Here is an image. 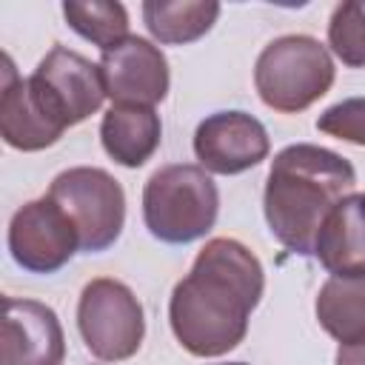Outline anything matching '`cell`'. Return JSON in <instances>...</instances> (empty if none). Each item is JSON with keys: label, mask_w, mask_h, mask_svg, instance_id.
Instances as JSON below:
<instances>
[{"label": "cell", "mask_w": 365, "mask_h": 365, "mask_svg": "<svg viewBox=\"0 0 365 365\" xmlns=\"http://www.w3.org/2000/svg\"><path fill=\"white\" fill-rule=\"evenodd\" d=\"M66 23L100 51L114 48L128 37V11L114 0H66L63 3Z\"/></svg>", "instance_id": "17"}, {"label": "cell", "mask_w": 365, "mask_h": 365, "mask_svg": "<svg viewBox=\"0 0 365 365\" xmlns=\"http://www.w3.org/2000/svg\"><path fill=\"white\" fill-rule=\"evenodd\" d=\"M220 17L214 0H145L143 23L163 46H185L211 31Z\"/></svg>", "instance_id": "16"}, {"label": "cell", "mask_w": 365, "mask_h": 365, "mask_svg": "<svg viewBox=\"0 0 365 365\" xmlns=\"http://www.w3.org/2000/svg\"><path fill=\"white\" fill-rule=\"evenodd\" d=\"M66 334L46 302L3 297L0 365H63Z\"/></svg>", "instance_id": "11"}, {"label": "cell", "mask_w": 365, "mask_h": 365, "mask_svg": "<svg viewBox=\"0 0 365 365\" xmlns=\"http://www.w3.org/2000/svg\"><path fill=\"white\" fill-rule=\"evenodd\" d=\"M356 185L354 165L322 145H285L268 168L262 211L271 237L299 257H314L317 234L331 208Z\"/></svg>", "instance_id": "2"}, {"label": "cell", "mask_w": 365, "mask_h": 365, "mask_svg": "<svg viewBox=\"0 0 365 365\" xmlns=\"http://www.w3.org/2000/svg\"><path fill=\"white\" fill-rule=\"evenodd\" d=\"M48 197L74 222L80 251L100 254L120 240L125 222V194L108 171L94 165L66 168L51 180Z\"/></svg>", "instance_id": "5"}, {"label": "cell", "mask_w": 365, "mask_h": 365, "mask_svg": "<svg viewBox=\"0 0 365 365\" xmlns=\"http://www.w3.org/2000/svg\"><path fill=\"white\" fill-rule=\"evenodd\" d=\"M217 214L220 191L202 165H163L148 177L143 188V222L160 242H194L214 228Z\"/></svg>", "instance_id": "3"}, {"label": "cell", "mask_w": 365, "mask_h": 365, "mask_svg": "<svg viewBox=\"0 0 365 365\" xmlns=\"http://www.w3.org/2000/svg\"><path fill=\"white\" fill-rule=\"evenodd\" d=\"M336 68L331 51L311 34H282L271 40L254 63L259 100L279 114H299L328 94Z\"/></svg>", "instance_id": "4"}, {"label": "cell", "mask_w": 365, "mask_h": 365, "mask_svg": "<svg viewBox=\"0 0 365 365\" xmlns=\"http://www.w3.org/2000/svg\"><path fill=\"white\" fill-rule=\"evenodd\" d=\"M97 66L106 97H111V106L154 108L168 94V60L163 48L145 37L128 34L114 48L103 51Z\"/></svg>", "instance_id": "8"}, {"label": "cell", "mask_w": 365, "mask_h": 365, "mask_svg": "<svg viewBox=\"0 0 365 365\" xmlns=\"http://www.w3.org/2000/svg\"><path fill=\"white\" fill-rule=\"evenodd\" d=\"M80 251V237L68 214L46 194L20 205L9 222V254L31 274H54Z\"/></svg>", "instance_id": "7"}, {"label": "cell", "mask_w": 365, "mask_h": 365, "mask_svg": "<svg viewBox=\"0 0 365 365\" xmlns=\"http://www.w3.org/2000/svg\"><path fill=\"white\" fill-rule=\"evenodd\" d=\"M317 128L328 137L365 145V97H348L334 103L317 117Z\"/></svg>", "instance_id": "19"}, {"label": "cell", "mask_w": 365, "mask_h": 365, "mask_svg": "<svg viewBox=\"0 0 365 365\" xmlns=\"http://www.w3.org/2000/svg\"><path fill=\"white\" fill-rule=\"evenodd\" d=\"M271 151L265 125L245 111H214L194 131V154L211 174H242Z\"/></svg>", "instance_id": "10"}, {"label": "cell", "mask_w": 365, "mask_h": 365, "mask_svg": "<svg viewBox=\"0 0 365 365\" xmlns=\"http://www.w3.org/2000/svg\"><path fill=\"white\" fill-rule=\"evenodd\" d=\"M328 48L342 66L365 68V0L334 6L328 20Z\"/></svg>", "instance_id": "18"}, {"label": "cell", "mask_w": 365, "mask_h": 365, "mask_svg": "<svg viewBox=\"0 0 365 365\" xmlns=\"http://www.w3.org/2000/svg\"><path fill=\"white\" fill-rule=\"evenodd\" d=\"M66 120L48 103L34 77H20L11 57H3V91H0V137L17 151H43L54 145Z\"/></svg>", "instance_id": "9"}, {"label": "cell", "mask_w": 365, "mask_h": 365, "mask_svg": "<svg viewBox=\"0 0 365 365\" xmlns=\"http://www.w3.org/2000/svg\"><path fill=\"white\" fill-rule=\"evenodd\" d=\"M262 291L265 271L251 248L231 237L208 240L168 299L177 342L194 356L234 351L248 334V317Z\"/></svg>", "instance_id": "1"}, {"label": "cell", "mask_w": 365, "mask_h": 365, "mask_svg": "<svg viewBox=\"0 0 365 365\" xmlns=\"http://www.w3.org/2000/svg\"><path fill=\"white\" fill-rule=\"evenodd\" d=\"M77 328L91 356L103 362H123L143 345L145 314L125 282L97 277L80 291Z\"/></svg>", "instance_id": "6"}, {"label": "cell", "mask_w": 365, "mask_h": 365, "mask_svg": "<svg viewBox=\"0 0 365 365\" xmlns=\"http://www.w3.org/2000/svg\"><path fill=\"white\" fill-rule=\"evenodd\" d=\"M334 362H336V365H365V342H356V345H339Z\"/></svg>", "instance_id": "20"}, {"label": "cell", "mask_w": 365, "mask_h": 365, "mask_svg": "<svg viewBox=\"0 0 365 365\" xmlns=\"http://www.w3.org/2000/svg\"><path fill=\"white\" fill-rule=\"evenodd\" d=\"M163 123L148 106H111L100 120V143L106 154L125 165L140 168L160 148Z\"/></svg>", "instance_id": "14"}, {"label": "cell", "mask_w": 365, "mask_h": 365, "mask_svg": "<svg viewBox=\"0 0 365 365\" xmlns=\"http://www.w3.org/2000/svg\"><path fill=\"white\" fill-rule=\"evenodd\" d=\"M225 365H245V362H225Z\"/></svg>", "instance_id": "21"}, {"label": "cell", "mask_w": 365, "mask_h": 365, "mask_svg": "<svg viewBox=\"0 0 365 365\" xmlns=\"http://www.w3.org/2000/svg\"><path fill=\"white\" fill-rule=\"evenodd\" d=\"M319 325L339 342H365V274L359 277H328L314 302Z\"/></svg>", "instance_id": "15"}, {"label": "cell", "mask_w": 365, "mask_h": 365, "mask_svg": "<svg viewBox=\"0 0 365 365\" xmlns=\"http://www.w3.org/2000/svg\"><path fill=\"white\" fill-rule=\"evenodd\" d=\"M31 77L43 88L48 103L57 108V114L66 120L68 128L88 120L94 111H100L106 100L100 66L66 46H54L37 63Z\"/></svg>", "instance_id": "12"}, {"label": "cell", "mask_w": 365, "mask_h": 365, "mask_svg": "<svg viewBox=\"0 0 365 365\" xmlns=\"http://www.w3.org/2000/svg\"><path fill=\"white\" fill-rule=\"evenodd\" d=\"M314 257L334 277L365 274V191H351L325 217Z\"/></svg>", "instance_id": "13"}]
</instances>
